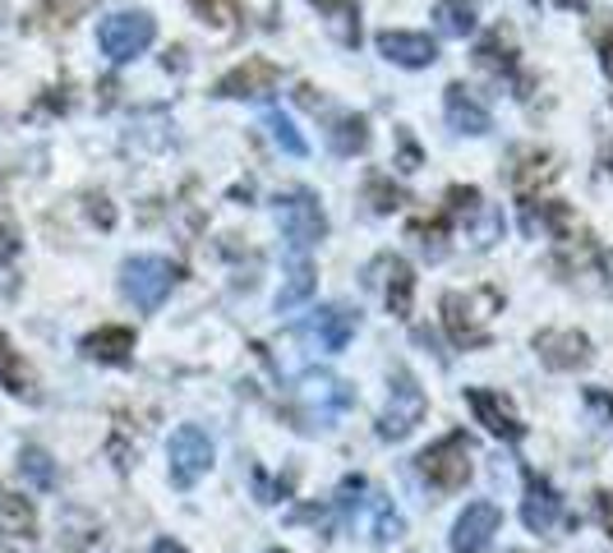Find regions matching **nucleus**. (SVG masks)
Returning <instances> with one entry per match:
<instances>
[{"mask_svg": "<svg viewBox=\"0 0 613 553\" xmlns=\"http://www.w3.org/2000/svg\"><path fill=\"white\" fill-rule=\"evenodd\" d=\"M175 281H181V268L162 254H135L120 263V291L135 309H143V314L162 309V300L175 291Z\"/></svg>", "mask_w": 613, "mask_h": 553, "instance_id": "f257e3e1", "label": "nucleus"}, {"mask_svg": "<svg viewBox=\"0 0 613 553\" xmlns=\"http://www.w3.org/2000/svg\"><path fill=\"white\" fill-rule=\"evenodd\" d=\"M152 37H158V24H152V14H143V10L106 14L97 24V47L112 65H125V60L143 56L152 47Z\"/></svg>", "mask_w": 613, "mask_h": 553, "instance_id": "f03ea898", "label": "nucleus"}, {"mask_svg": "<svg viewBox=\"0 0 613 553\" xmlns=\"http://www.w3.org/2000/svg\"><path fill=\"white\" fill-rule=\"evenodd\" d=\"M388 388H392V392H388V406H383V415H379V438L402 442V438H410L415 425L425 419L429 402H425V388L415 383L406 369L392 373V383H388Z\"/></svg>", "mask_w": 613, "mask_h": 553, "instance_id": "7ed1b4c3", "label": "nucleus"}, {"mask_svg": "<svg viewBox=\"0 0 613 553\" xmlns=\"http://www.w3.org/2000/svg\"><path fill=\"white\" fill-rule=\"evenodd\" d=\"M415 466H420V475L433 484V489H462V484L471 480V438L466 434H448L438 438L433 448H425L420 457H415Z\"/></svg>", "mask_w": 613, "mask_h": 553, "instance_id": "20e7f679", "label": "nucleus"}, {"mask_svg": "<svg viewBox=\"0 0 613 553\" xmlns=\"http://www.w3.org/2000/svg\"><path fill=\"white\" fill-rule=\"evenodd\" d=\"M212 438L199 425H181L166 442V466H171V484L175 489H194L208 471H212Z\"/></svg>", "mask_w": 613, "mask_h": 553, "instance_id": "39448f33", "label": "nucleus"}, {"mask_svg": "<svg viewBox=\"0 0 613 553\" xmlns=\"http://www.w3.org/2000/svg\"><path fill=\"white\" fill-rule=\"evenodd\" d=\"M277 227L291 240V250L304 254L327 235V217L310 189H291V194H277Z\"/></svg>", "mask_w": 613, "mask_h": 553, "instance_id": "423d86ee", "label": "nucleus"}, {"mask_svg": "<svg viewBox=\"0 0 613 553\" xmlns=\"http://www.w3.org/2000/svg\"><path fill=\"white\" fill-rule=\"evenodd\" d=\"M535 356L544 369L572 373V369H586L595 350H590V337L577 327H544V332H535Z\"/></svg>", "mask_w": 613, "mask_h": 553, "instance_id": "0eeeda50", "label": "nucleus"}, {"mask_svg": "<svg viewBox=\"0 0 613 553\" xmlns=\"http://www.w3.org/2000/svg\"><path fill=\"white\" fill-rule=\"evenodd\" d=\"M502 526V512L494 503H466V512L452 526V553H489Z\"/></svg>", "mask_w": 613, "mask_h": 553, "instance_id": "6e6552de", "label": "nucleus"}, {"mask_svg": "<svg viewBox=\"0 0 613 553\" xmlns=\"http://www.w3.org/2000/svg\"><path fill=\"white\" fill-rule=\"evenodd\" d=\"M281 83V70L273 60H263V56H245L235 65V70H227L222 79H217L212 93L217 97H263V93H273V88Z\"/></svg>", "mask_w": 613, "mask_h": 553, "instance_id": "1a4fd4ad", "label": "nucleus"}, {"mask_svg": "<svg viewBox=\"0 0 613 553\" xmlns=\"http://www.w3.org/2000/svg\"><path fill=\"white\" fill-rule=\"evenodd\" d=\"M379 56L402 65V70H429L438 60V42L429 33H406V28H383L379 33Z\"/></svg>", "mask_w": 613, "mask_h": 553, "instance_id": "9d476101", "label": "nucleus"}, {"mask_svg": "<svg viewBox=\"0 0 613 553\" xmlns=\"http://www.w3.org/2000/svg\"><path fill=\"white\" fill-rule=\"evenodd\" d=\"M466 406L475 411V419L485 425L494 438H502V442H521L525 438V425L517 419V411L502 402L498 392H489V388H466Z\"/></svg>", "mask_w": 613, "mask_h": 553, "instance_id": "9b49d317", "label": "nucleus"}, {"mask_svg": "<svg viewBox=\"0 0 613 553\" xmlns=\"http://www.w3.org/2000/svg\"><path fill=\"white\" fill-rule=\"evenodd\" d=\"M563 517V498L550 480H540L535 471L525 475V503H521V521L525 530H535V535H550V530L558 526Z\"/></svg>", "mask_w": 613, "mask_h": 553, "instance_id": "f8f14e48", "label": "nucleus"}, {"mask_svg": "<svg viewBox=\"0 0 613 553\" xmlns=\"http://www.w3.org/2000/svg\"><path fill=\"white\" fill-rule=\"evenodd\" d=\"M310 337L323 346V350H346L350 346V337L360 332V314L356 309H346V304H323V309H314V319H310Z\"/></svg>", "mask_w": 613, "mask_h": 553, "instance_id": "ddd939ff", "label": "nucleus"}, {"mask_svg": "<svg viewBox=\"0 0 613 553\" xmlns=\"http://www.w3.org/2000/svg\"><path fill=\"white\" fill-rule=\"evenodd\" d=\"M479 319H489V314H475V296H462V291L443 296V323H448L456 346H485L489 342V332Z\"/></svg>", "mask_w": 613, "mask_h": 553, "instance_id": "4468645a", "label": "nucleus"}, {"mask_svg": "<svg viewBox=\"0 0 613 553\" xmlns=\"http://www.w3.org/2000/svg\"><path fill=\"white\" fill-rule=\"evenodd\" d=\"M443 111H448V125L456 129V135H489V106L479 102L471 88L462 83H448V93H443Z\"/></svg>", "mask_w": 613, "mask_h": 553, "instance_id": "2eb2a0df", "label": "nucleus"}, {"mask_svg": "<svg viewBox=\"0 0 613 553\" xmlns=\"http://www.w3.org/2000/svg\"><path fill=\"white\" fill-rule=\"evenodd\" d=\"M79 350L97 365H129V356H135V327H97L79 342Z\"/></svg>", "mask_w": 613, "mask_h": 553, "instance_id": "dca6fc26", "label": "nucleus"}, {"mask_svg": "<svg viewBox=\"0 0 613 553\" xmlns=\"http://www.w3.org/2000/svg\"><path fill=\"white\" fill-rule=\"evenodd\" d=\"M300 396L319 411V419H333V415H342L350 406V388L342 379H333V373H304Z\"/></svg>", "mask_w": 613, "mask_h": 553, "instance_id": "f3484780", "label": "nucleus"}, {"mask_svg": "<svg viewBox=\"0 0 613 553\" xmlns=\"http://www.w3.org/2000/svg\"><path fill=\"white\" fill-rule=\"evenodd\" d=\"M388 281H383V300L392 309V319H410V300H415V273L406 258H383Z\"/></svg>", "mask_w": 613, "mask_h": 553, "instance_id": "a211bd4d", "label": "nucleus"}, {"mask_svg": "<svg viewBox=\"0 0 613 553\" xmlns=\"http://www.w3.org/2000/svg\"><path fill=\"white\" fill-rule=\"evenodd\" d=\"M0 535H10V540H33L37 535V512H33L28 498L0 494Z\"/></svg>", "mask_w": 613, "mask_h": 553, "instance_id": "6ab92c4d", "label": "nucleus"}, {"mask_svg": "<svg viewBox=\"0 0 613 553\" xmlns=\"http://www.w3.org/2000/svg\"><path fill=\"white\" fill-rule=\"evenodd\" d=\"M475 14H479V0H438L433 24H438L443 37H471L475 33Z\"/></svg>", "mask_w": 613, "mask_h": 553, "instance_id": "aec40b11", "label": "nucleus"}, {"mask_svg": "<svg viewBox=\"0 0 613 553\" xmlns=\"http://www.w3.org/2000/svg\"><path fill=\"white\" fill-rule=\"evenodd\" d=\"M314 281H319L314 263L296 254L291 273H287V281H281V291H277V314H287V309H296V304H304V300H310V296H314Z\"/></svg>", "mask_w": 613, "mask_h": 553, "instance_id": "412c9836", "label": "nucleus"}, {"mask_svg": "<svg viewBox=\"0 0 613 553\" xmlns=\"http://www.w3.org/2000/svg\"><path fill=\"white\" fill-rule=\"evenodd\" d=\"M327 143H333V152H342V158H356V152L369 148V125L365 116H342L333 120V129H327Z\"/></svg>", "mask_w": 613, "mask_h": 553, "instance_id": "4be33fe9", "label": "nucleus"}, {"mask_svg": "<svg viewBox=\"0 0 613 553\" xmlns=\"http://www.w3.org/2000/svg\"><path fill=\"white\" fill-rule=\"evenodd\" d=\"M0 383H5L14 396H33V369L19 360V350L0 337Z\"/></svg>", "mask_w": 613, "mask_h": 553, "instance_id": "5701e85b", "label": "nucleus"}, {"mask_svg": "<svg viewBox=\"0 0 613 553\" xmlns=\"http://www.w3.org/2000/svg\"><path fill=\"white\" fill-rule=\"evenodd\" d=\"M263 125H268L273 143L287 152V158H310V139H304L300 129L291 125V116H281V111H268V116H263Z\"/></svg>", "mask_w": 613, "mask_h": 553, "instance_id": "b1692460", "label": "nucleus"}, {"mask_svg": "<svg viewBox=\"0 0 613 553\" xmlns=\"http://www.w3.org/2000/svg\"><path fill=\"white\" fill-rule=\"evenodd\" d=\"M19 471H24V480L33 484V489H51L56 484V461H51V452H42V448L19 452Z\"/></svg>", "mask_w": 613, "mask_h": 553, "instance_id": "393cba45", "label": "nucleus"}, {"mask_svg": "<svg viewBox=\"0 0 613 553\" xmlns=\"http://www.w3.org/2000/svg\"><path fill=\"white\" fill-rule=\"evenodd\" d=\"M194 10H199L204 24H217V28H227L231 19L240 14V0H189Z\"/></svg>", "mask_w": 613, "mask_h": 553, "instance_id": "a878e982", "label": "nucleus"}, {"mask_svg": "<svg viewBox=\"0 0 613 553\" xmlns=\"http://www.w3.org/2000/svg\"><path fill=\"white\" fill-rule=\"evenodd\" d=\"M14 254H19V235H14L10 227H0V268H5Z\"/></svg>", "mask_w": 613, "mask_h": 553, "instance_id": "bb28decb", "label": "nucleus"}, {"mask_svg": "<svg viewBox=\"0 0 613 553\" xmlns=\"http://www.w3.org/2000/svg\"><path fill=\"white\" fill-rule=\"evenodd\" d=\"M369 194H374L379 198V204H374V212H392V208H397V189H392V194H383V181H374V185H369Z\"/></svg>", "mask_w": 613, "mask_h": 553, "instance_id": "cd10ccee", "label": "nucleus"}, {"mask_svg": "<svg viewBox=\"0 0 613 553\" xmlns=\"http://www.w3.org/2000/svg\"><path fill=\"white\" fill-rule=\"evenodd\" d=\"M88 212H93L97 227H112V221H116V212L106 208V198H88Z\"/></svg>", "mask_w": 613, "mask_h": 553, "instance_id": "c85d7f7f", "label": "nucleus"}, {"mask_svg": "<svg viewBox=\"0 0 613 553\" xmlns=\"http://www.w3.org/2000/svg\"><path fill=\"white\" fill-rule=\"evenodd\" d=\"M314 5H319V10H327V14H342V10L356 5V0H314Z\"/></svg>", "mask_w": 613, "mask_h": 553, "instance_id": "c756f323", "label": "nucleus"}, {"mask_svg": "<svg viewBox=\"0 0 613 553\" xmlns=\"http://www.w3.org/2000/svg\"><path fill=\"white\" fill-rule=\"evenodd\" d=\"M600 56H604V74L613 79V33L604 37V47H600Z\"/></svg>", "mask_w": 613, "mask_h": 553, "instance_id": "7c9ffc66", "label": "nucleus"}, {"mask_svg": "<svg viewBox=\"0 0 613 553\" xmlns=\"http://www.w3.org/2000/svg\"><path fill=\"white\" fill-rule=\"evenodd\" d=\"M152 553H189V549L175 544V540H158V544H152Z\"/></svg>", "mask_w": 613, "mask_h": 553, "instance_id": "2f4dec72", "label": "nucleus"}, {"mask_svg": "<svg viewBox=\"0 0 613 553\" xmlns=\"http://www.w3.org/2000/svg\"><path fill=\"white\" fill-rule=\"evenodd\" d=\"M563 10H590V0H558Z\"/></svg>", "mask_w": 613, "mask_h": 553, "instance_id": "473e14b6", "label": "nucleus"}, {"mask_svg": "<svg viewBox=\"0 0 613 553\" xmlns=\"http://www.w3.org/2000/svg\"><path fill=\"white\" fill-rule=\"evenodd\" d=\"M609 535H613V530H609Z\"/></svg>", "mask_w": 613, "mask_h": 553, "instance_id": "72a5a7b5", "label": "nucleus"}]
</instances>
